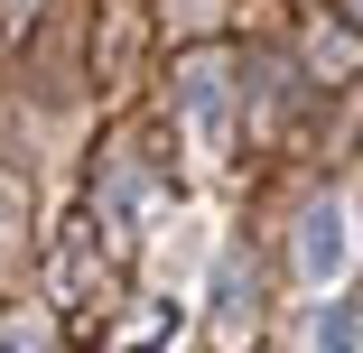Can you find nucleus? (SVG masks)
<instances>
[{"instance_id":"nucleus-1","label":"nucleus","mask_w":363,"mask_h":353,"mask_svg":"<svg viewBox=\"0 0 363 353\" xmlns=\"http://www.w3.org/2000/svg\"><path fill=\"white\" fill-rule=\"evenodd\" d=\"M298 279H345V204L335 195H317L308 214H298Z\"/></svg>"},{"instance_id":"nucleus-2","label":"nucleus","mask_w":363,"mask_h":353,"mask_svg":"<svg viewBox=\"0 0 363 353\" xmlns=\"http://www.w3.org/2000/svg\"><path fill=\"white\" fill-rule=\"evenodd\" d=\"M317 353H354V316H326L317 325Z\"/></svg>"},{"instance_id":"nucleus-3","label":"nucleus","mask_w":363,"mask_h":353,"mask_svg":"<svg viewBox=\"0 0 363 353\" xmlns=\"http://www.w3.org/2000/svg\"><path fill=\"white\" fill-rule=\"evenodd\" d=\"M345 19H354V28H363V0H345Z\"/></svg>"}]
</instances>
